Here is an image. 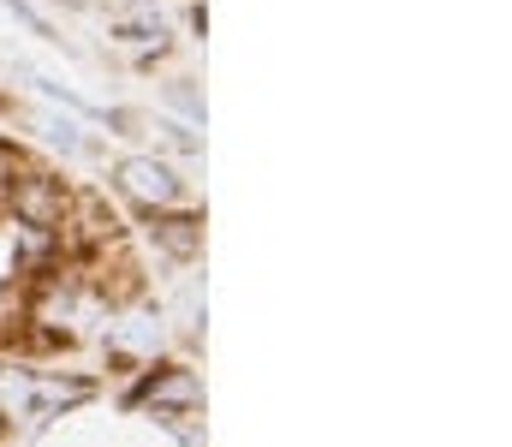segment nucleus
<instances>
[{
  "mask_svg": "<svg viewBox=\"0 0 512 447\" xmlns=\"http://www.w3.org/2000/svg\"><path fill=\"white\" fill-rule=\"evenodd\" d=\"M120 340H126V346H155V328H149V316H131L126 328H120Z\"/></svg>",
  "mask_w": 512,
  "mask_h": 447,
  "instance_id": "7ed1b4c3",
  "label": "nucleus"
},
{
  "mask_svg": "<svg viewBox=\"0 0 512 447\" xmlns=\"http://www.w3.org/2000/svg\"><path fill=\"white\" fill-rule=\"evenodd\" d=\"M161 239H167V251H179V257H185V251L197 245V233H191V221H167V227H161Z\"/></svg>",
  "mask_w": 512,
  "mask_h": 447,
  "instance_id": "f03ea898",
  "label": "nucleus"
},
{
  "mask_svg": "<svg viewBox=\"0 0 512 447\" xmlns=\"http://www.w3.org/2000/svg\"><path fill=\"white\" fill-rule=\"evenodd\" d=\"M120 185H126L137 203H173V197H179V179H173L161 161H149V155L120 161Z\"/></svg>",
  "mask_w": 512,
  "mask_h": 447,
  "instance_id": "f257e3e1",
  "label": "nucleus"
}]
</instances>
